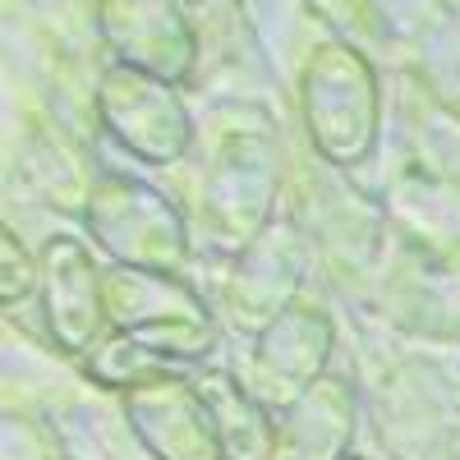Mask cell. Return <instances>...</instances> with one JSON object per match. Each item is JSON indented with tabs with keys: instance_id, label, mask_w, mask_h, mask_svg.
Here are the masks:
<instances>
[{
	"instance_id": "obj_10",
	"label": "cell",
	"mask_w": 460,
	"mask_h": 460,
	"mask_svg": "<svg viewBox=\"0 0 460 460\" xmlns=\"http://www.w3.org/2000/svg\"><path fill=\"white\" fill-rule=\"evenodd\" d=\"M355 438V387L332 368L277 414L272 460H345Z\"/></svg>"
},
{
	"instance_id": "obj_7",
	"label": "cell",
	"mask_w": 460,
	"mask_h": 460,
	"mask_svg": "<svg viewBox=\"0 0 460 460\" xmlns=\"http://www.w3.org/2000/svg\"><path fill=\"white\" fill-rule=\"evenodd\" d=\"M336 350V327L323 309L290 304L262 332H253V355L244 364V387L272 410H290L327 373Z\"/></svg>"
},
{
	"instance_id": "obj_4",
	"label": "cell",
	"mask_w": 460,
	"mask_h": 460,
	"mask_svg": "<svg viewBox=\"0 0 460 460\" xmlns=\"http://www.w3.org/2000/svg\"><path fill=\"white\" fill-rule=\"evenodd\" d=\"M97 120L143 166H175L194 143V120H189L180 84H166L129 65H111L102 74Z\"/></svg>"
},
{
	"instance_id": "obj_2",
	"label": "cell",
	"mask_w": 460,
	"mask_h": 460,
	"mask_svg": "<svg viewBox=\"0 0 460 460\" xmlns=\"http://www.w3.org/2000/svg\"><path fill=\"white\" fill-rule=\"evenodd\" d=\"M304 125L318 147V157L332 166H359L377 147V125H382V102H377V79L368 60L345 47L327 42L314 51L304 69Z\"/></svg>"
},
{
	"instance_id": "obj_11",
	"label": "cell",
	"mask_w": 460,
	"mask_h": 460,
	"mask_svg": "<svg viewBox=\"0 0 460 460\" xmlns=\"http://www.w3.org/2000/svg\"><path fill=\"white\" fill-rule=\"evenodd\" d=\"M235 286H230V309L235 318L249 327V332H262L267 327V295L262 286L272 290L277 309H290V295L299 286V272H304V253H299V235L290 226H267L262 235L235 253Z\"/></svg>"
},
{
	"instance_id": "obj_9",
	"label": "cell",
	"mask_w": 460,
	"mask_h": 460,
	"mask_svg": "<svg viewBox=\"0 0 460 460\" xmlns=\"http://www.w3.org/2000/svg\"><path fill=\"white\" fill-rule=\"evenodd\" d=\"M97 28L115 65L157 74L180 88L194 79L199 37L175 0H102Z\"/></svg>"
},
{
	"instance_id": "obj_12",
	"label": "cell",
	"mask_w": 460,
	"mask_h": 460,
	"mask_svg": "<svg viewBox=\"0 0 460 460\" xmlns=\"http://www.w3.org/2000/svg\"><path fill=\"white\" fill-rule=\"evenodd\" d=\"M194 377L212 414L221 460H272L277 414L244 387V377L235 368H194Z\"/></svg>"
},
{
	"instance_id": "obj_3",
	"label": "cell",
	"mask_w": 460,
	"mask_h": 460,
	"mask_svg": "<svg viewBox=\"0 0 460 460\" xmlns=\"http://www.w3.org/2000/svg\"><path fill=\"white\" fill-rule=\"evenodd\" d=\"M88 235L106 262L175 272L189 253V226L157 184L134 175H106L88 194Z\"/></svg>"
},
{
	"instance_id": "obj_8",
	"label": "cell",
	"mask_w": 460,
	"mask_h": 460,
	"mask_svg": "<svg viewBox=\"0 0 460 460\" xmlns=\"http://www.w3.org/2000/svg\"><path fill=\"white\" fill-rule=\"evenodd\" d=\"M125 424L152 460H221L194 368L162 373L125 392Z\"/></svg>"
},
{
	"instance_id": "obj_1",
	"label": "cell",
	"mask_w": 460,
	"mask_h": 460,
	"mask_svg": "<svg viewBox=\"0 0 460 460\" xmlns=\"http://www.w3.org/2000/svg\"><path fill=\"white\" fill-rule=\"evenodd\" d=\"M111 332L84 355V373L106 392H129L162 373H184L212 355L217 318L208 299L157 267H106Z\"/></svg>"
},
{
	"instance_id": "obj_5",
	"label": "cell",
	"mask_w": 460,
	"mask_h": 460,
	"mask_svg": "<svg viewBox=\"0 0 460 460\" xmlns=\"http://www.w3.org/2000/svg\"><path fill=\"white\" fill-rule=\"evenodd\" d=\"M277 203V157H272V134L240 129L226 138L217 162L203 184V221H208V244L217 253H244L267 226H272Z\"/></svg>"
},
{
	"instance_id": "obj_6",
	"label": "cell",
	"mask_w": 460,
	"mask_h": 460,
	"mask_svg": "<svg viewBox=\"0 0 460 460\" xmlns=\"http://www.w3.org/2000/svg\"><path fill=\"white\" fill-rule=\"evenodd\" d=\"M42 277H37V309H42L47 336L60 355H88L111 332L106 318V267L93 249L74 235H51L37 253Z\"/></svg>"
},
{
	"instance_id": "obj_14",
	"label": "cell",
	"mask_w": 460,
	"mask_h": 460,
	"mask_svg": "<svg viewBox=\"0 0 460 460\" xmlns=\"http://www.w3.org/2000/svg\"><path fill=\"white\" fill-rule=\"evenodd\" d=\"M345 460H364V456H345Z\"/></svg>"
},
{
	"instance_id": "obj_13",
	"label": "cell",
	"mask_w": 460,
	"mask_h": 460,
	"mask_svg": "<svg viewBox=\"0 0 460 460\" xmlns=\"http://www.w3.org/2000/svg\"><path fill=\"white\" fill-rule=\"evenodd\" d=\"M0 299H5V309H14V304L23 299H37V277H42V262H37L23 240L14 235V230H5L0 235Z\"/></svg>"
}]
</instances>
